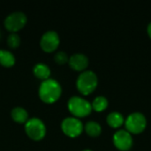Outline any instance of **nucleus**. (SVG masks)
I'll use <instances>...</instances> for the list:
<instances>
[{
  "mask_svg": "<svg viewBox=\"0 0 151 151\" xmlns=\"http://www.w3.org/2000/svg\"><path fill=\"white\" fill-rule=\"evenodd\" d=\"M62 88L55 79H46L42 81L39 87V96L45 103H54L61 96Z\"/></svg>",
  "mask_w": 151,
  "mask_h": 151,
  "instance_id": "obj_1",
  "label": "nucleus"
},
{
  "mask_svg": "<svg viewBox=\"0 0 151 151\" xmlns=\"http://www.w3.org/2000/svg\"><path fill=\"white\" fill-rule=\"evenodd\" d=\"M98 78L96 73L91 70H86L80 73L76 81L78 90L83 95H89L97 87Z\"/></svg>",
  "mask_w": 151,
  "mask_h": 151,
  "instance_id": "obj_2",
  "label": "nucleus"
},
{
  "mask_svg": "<svg viewBox=\"0 0 151 151\" xmlns=\"http://www.w3.org/2000/svg\"><path fill=\"white\" fill-rule=\"evenodd\" d=\"M67 106L72 114L75 117H86L91 113V104L83 97L73 96L69 98Z\"/></svg>",
  "mask_w": 151,
  "mask_h": 151,
  "instance_id": "obj_3",
  "label": "nucleus"
},
{
  "mask_svg": "<svg viewBox=\"0 0 151 151\" xmlns=\"http://www.w3.org/2000/svg\"><path fill=\"white\" fill-rule=\"evenodd\" d=\"M125 127L126 130L130 134H141L147 127V119L142 112H133L125 119Z\"/></svg>",
  "mask_w": 151,
  "mask_h": 151,
  "instance_id": "obj_4",
  "label": "nucleus"
},
{
  "mask_svg": "<svg viewBox=\"0 0 151 151\" xmlns=\"http://www.w3.org/2000/svg\"><path fill=\"white\" fill-rule=\"evenodd\" d=\"M27 134L33 140L39 141L42 139L46 134V127L42 120L38 118H31L27 120L25 125Z\"/></svg>",
  "mask_w": 151,
  "mask_h": 151,
  "instance_id": "obj_5",
  "label": "nucleus"
},
{
  "mask_svg": "<svg viewBox=\"0 0 151 151\" xmlns=\"http://www.w3.org/2000/svg\"><path fill=\"white\" fill-rule=\"evenodd\" d=\"M61 128L63 132L70 137H77L79 136L83 129L84 126L81 120L75 117H67L63 119L61 123Z\"/></svg>",
  "mask_w": 151,
  "mask_h": 151,
  "instance_id": "obj_6",
  "label": "nucleus"
},
{
  "mask_svg": "<svg viewBox=\"0 0 151 151\" xmlns=\"http://www.w3.org/2000/svg\"><path fill=\"white\" fill-rule=\"evenodd\" d=\"M27 20V15L23 12H12L4 19V26L8 30L15 33V31L19 30L25 26Z\"/></svg>",
  "mask_w": 151,
  "mask_h": 151,
  "instance_id": "obj_7",
  "label": "nucleus"
},
{
  "mask_svg": "<svg viewBox=\"0 0 151 151\" xmlns=\"http://www.w3.org/2000/svg\"><path fill=\"white\" fill-rule=\"evenodd\" d=\"M114 146L121 151H128L131 150L134 144V140L132 134L127 130L120 129L118 130L112 137Z\"/></svg>",
  "mask_w": 151,
  "mask_h": 151,
  "instance_id": "obj_8",
  "label": "nucleus"
},
{
  "mask_svg": "<svg viewBox=\"0 0 151 151\" xmlns=\"http://www.w3.org/2000/svg\"><path fill=\"white\" fill-rule=\"evenodd\" d=\"M59 42L60 39L58 34L54 30H49L46 31L42 35L40 40V44L44 51L51 52L58 48Z\"/></svg>",
  "mask_w": 151,
  "mask_h": 151,
  "instance_id": "obj_9",
  "label": "nucleus"
},
{
  "mask_svg": "<svg viewBox=\"0 0 151 151\" xmlns=\"http://www.w3.org/2000/svg\"><path fill=\"white\" fill-rule=\"evenodd\" d=\"M88 58L83 53H74L68 60L69 65L75 71L85 70L88 65Z\"/></svg>",
  "mask_w": 151,
  "mask_h": 151,
  "instance_id": "obj_10",
  "label": "nucleus"
},
{
  "mask_svg": "<svg viewBox=\"0 0 151 151\" xmlns=\"http://www.w3.org/2000/svg\"><path fill=\"white\" fill-rule=\"evenodd\" d=\"M106 121L110 127L112 128H118L125 123L124 116L119 111H112L108 114Z\"/></svg>",
  "mask_w": 151,
  "mask_h": 151,
  "instance_id": "obj_11",
  "label": "nucleus"
},
{
  "mask_svg": "<svg viewBox=\"0 0 151 151\" xmlns=\"http://www.w3.org/2000/svg\"><path fill=\"white\" fill-rule=\"evenodd\" d=\"M33 72H34V74L37 78H39L42 81L49 79V77L50 75V69L49 65L44 63H37L34 66Z\"/></svg>",
  "mask_w": 151,
  "mask_h": 151,
  "instance_id": "obj_12",
  "label": "nucleus"
},
{
  "mask_svg": "<svg viewBox=\"0 0 151 151\" xmlns=\"http://www.w3.org/2000/svg\"><path fill=\"white\" fill-rule=\"evenodd\" d=\"M12 118L14 121L18 123H24L27 122V118H28V113L26 109L20 106H17L12 110L11 112Z\"/></svg>",
  "mask_w": 151,
  "mask_h": 151,
  "instance_id": "obj_13",
  "label": "nucleus"
},
{
  "mask_svg": "<svg viewBox=\"0 0 151 151\" xmlns=\"http://www.w3.org/2000/svg\"><path fill=\"white\" fill-rule=\"evenodd\" d=\"M84 128H85L86 133L91 137H97L102 133V127L96 121H93V120L88 121L85 124Z\"/></svg>",
  "mask_w": 151,
  "mask_h": 151,
  "instance_id": "obj_14",
  "label": "nucleus"
},
{
  "mask_svg": "<svg viewBox=\"0 0 151 151\" xmlns=\"http://www.w3.org/2000/svg\"><path fill=\"white\" fill-rule=\"evenodd\" d=\"M15 63V57L12 52L2 49L0 50V64L4 66L10 67Z\"/></svg>",
  "mask_w": 151,
  "mask_h": 151,
  "instance_id": "obj_15",
  "label": "nucleus"
},
{
  "mask_svg": "<svg viewBox=\"0 0 151 151\" xmlns=\"http://www.w3.org/2000/svg\"><path fill=\"white\" fill-rule=\"evenodd\" d=\"M109 102L107 100V98L104 96H96L93 103L91 104L92 105V109L95 110L96 111H104L107 107H108Z\"/></svg>",
  "mask_w": 151,
  "mask_h": 151,
  "instance_id": "obj_16",
  "label": "nucleus"
},
{
  "mask_svg": "<svg viewBox=\"0 0 151 151\" xmlns=\"http://www.w3.org/2000/svg\"><path fill=\"white\" fill-rule=\"evenodd\" d=\"M7 44L10 48H17L20 44V37L17 33H11L7 37Z\"/></svg>",
  "mask_w": 151,
  "mask_h": 151,
  "instance_id": "obj_17",
  "label": "nucleus"
},
{
  "mask_svg": "<svg viewBox=\"0 0 151 151\" xmlns=\"http://www.w3.org/2000/svg\"><path fill=\"white\" fill-rule=\"evenodd\" d=\"M54 59L58 64L63 65V64H65L66 62H68L69 57L66 54V52H65L63 50H59V51L56 52V54L54 55Z\"/></svg>",
  "mask_w": 151,
  "mask_h": 151,
  "instance_id": "obj_18",
  "label": "nucleus"
},
{
  "mask_svg": "<svg viewBox=\"0 0 151 151\" xmlns=\"http://www.w3.org/2000/svg\"><path fill=\"white\" fill-rule=\"evenodd\" d=\"M147 32H148V35H149V36L150 37L151 39V21L149 23V25L147 27Z\"/></svg>",
  "mask_w": 151,
  "mask_h": 151,
  "instance_id": "obj_19",
  "label": "nucleus"
},
{
  "mask_svg": "<svg viewBox=\"0 0 151 151\" xmlns=\"http://www.w3.org/2000/svg\"><path fill=\"white\" fill-rule=\"evenodd\" d=\"M81 151H92L91 150H88V149H86V150H83Z\"/></svg>",
  "mask_w": 151,
  "mask_h": 151,
  "instance_id": "obj_20",
  "label": "nucleus"
},
{
  "mask_svg": "<svg viewBox=\"0 0 151 151\" xmlns=\"http://www.w3.org/2000/svg\"><path fill=\"white\" fill-rule=\"evenodd\" d=\"M0 37H1V33H0Z\"/></svg>",
  "mask_w": 151,
  "mask_h": 151,
  "instance_id": "obj_21",
  "label": "nucleus"
}]
</instances>
